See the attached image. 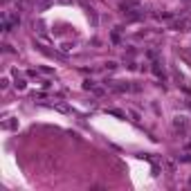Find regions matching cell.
Listing matches in <instances>:
<instances>
[{
    "instance_id": "cell-1",
    "label": "cell",
    "mask_w": 191,
    "mask_h": 191,
    "mask_svg": "<svg viewBox=\"0 0 191 191\" xmlns=\"http://www.w3.org/2000/svg\"><path fill=\"white\" fill-rule=\"evenodd\" d=\"M176 131H180V133H187V117H176Z\"/></svg>"
},
{
    "instance_id": "cell-2",
    "label": "cell",
    "mask_w": 191,
    "mask_h": 191,
    "mask_svg": "<svg viewBox=\"0 0 191 191\" xmlns=\"http://www.w3.org/2000/svg\"><path fill=\"white\" fill-rule=\"evenodd\" d=\"M187 25V20L182 18V20H176V23H173V29H182V27Z\"/></svg>"
},
{
    "instance_id": "cell-3",
    "label": "cell",
    "mask_w": 191,
    "mask_h": 191,
    "mask_svg": "<svg viewBox=\"0 0 191 191\" xmlns=\"http://www.w3.org/2000/svg\"><path fill=\"white\" fill-rule=\"evenodd\" d=\"M106 68H108V70H115L117 63H115V61H108V63H106Z\"/></svg>"
}]
</instances>
